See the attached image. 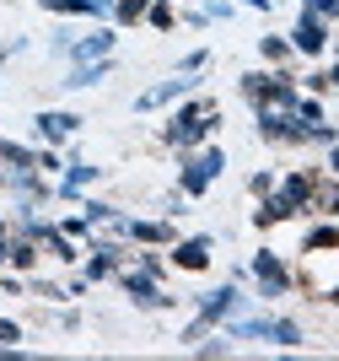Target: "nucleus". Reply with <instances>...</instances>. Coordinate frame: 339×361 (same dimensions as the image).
I'll list each match as a JSON object with an SVG mask.
<instances>
[{
  "mask_svg": "<svg viewBox=\"0 0 339 361\" xmlns=\"http://www.w3.org/2000/svg\"><path fill=\"white\" fill-rule=\"evenodd\" d=\"M210 130H216V108L210 103H189L173 124H167V140H173V146H194V140L210 135Z\"/></svg>",
  "mask_w": 339,
  "mask_h": 361,
  "instance_id": "nucleus-1",
  "label": "nucleus"
},
{
  "mask_svg": "<svg viewBox=\"0 0 339 361\" xmlns=\"http://www.w3.org/2000/svg\"><path fill=\"white\" fill-rule=\"evenodd\" d=\"M92 178H97V167L75 162V167H70V178H65V195H75V189H81V183H92Z\"/></svg>",
  "mask_w": 339,
  "mask_h": 361,
  "instance_id": "nucleus-14",
  "label": "nucleus"
},
{
  "mask_svg": "<svg viewBox=\"0 0 339 361\" xmlns=\"http://www.w3.org/2000/svg\"><path fill=\"white\" fill-rule=\"evenodd\" d=\"M130 232H135V238H140V243H162V238H173V232H167L162 221H135Z\"/></svg>",
  "mask_w": 339,
  "mask_h": 361,
  "instance_id": "nucleus-13",
  "label": "nucleus"
},
{
  "mask_svg": "<svg viewBox=\"0 0 339 361\" xmlns=\"http://www.w3.org/2000/svg\"><path fill=\"white\" fill-rule=\"evenodd\" d=\"M307 11H323V16H339V0H307Z\"/></svg>",
  "mask_w": 339,
  "mask_h": 361,
  "instance_id": "nucleus-19",
  "label": "nucleus"
},
{
  "mask_svg": "<svg viewBox=\"0 0 339 361\" xmlns=\"http://www.w3.org/2000/svg\"><path fill=\"white\" fill-rule=\"evenodd\" d=\"M49 11H108V0H44Z\"/></svg>",
  "mask_w": 339,
  "mask_h": 361,
  "instance_id": "nucleus-12",
  "label": "nucleus"
},
{
  "mask_svg": "<svg viewBox=\"0 0 339 361\" xmlns=\"http://www.w3.org/2000/svg\"><path fill=\"white\" fill-rule=\"evenodd\" d=\"M124 286H130L135 291V302H146V307H162V291H156V286H151V275H130V281H124Z\"/></svg>",
  "mask_w": 339,
  "mask_h": 361,
  "instance_id": "nucleus-11",
  "label": "nucleus"
},
{
  "mask_svg": "<svg viewBox=\"0 0 339 361\" xmlns=\"http://www.w3.org/2000/svg\"><path fill=\"white\" fill-rule=\"evenodd\" d=\"M0 259H6V226H0Z\"/></svg>",
  "mask_w": 339,
  "mask_h": 361,
  "instance_id": "nucleus-21",
  "label": "nucleus"
},
{
  "mask_svg": "<svg viewBox=\"0 0 339 361\" xmlns=\"http://www.w3.org/2000/svg\"><path fill=\"white\" fill-rule=\"evenodd\" d=\"M118 16H124V22H135V16H146V0H118Z\"/></svg>",
  "mask_w": 339,
  "mask_h": 361,
  "instance_id": "nucleus-17",
  "label": "nucleus"
},
{
  "mask_svg": "<svg viewBox=\"0 0 339 361\" xmlns=\"http://www.w3.org/2000/svg\"><path fill=\"white\" fill-rule=\"evenodd\" d=\"M323 81H334V87H339V71H328V75H323Z\"/></svg>",
  "mask_w": 339,
  "mask_h": 361,
  "instance_id": "nucleus-22",
  "label": "nucleus"
},
{
  "mask_svg": "<svg viewBox=\"0 0 339 361\" xmlns=\"http://www.w3.org/2000/svg\"><path fill=\"white\" fill-rule=\"evenodd\" d=\"M323 44H328L323 22H318V11H307V16H302V27H296V49H307V54H318Z\"/></svg>",
  "mask_w": 339,
  "mask_h": 361,
  "instance_id": "nucleus-7",
  "label": "nucleus"
},
{
  "mask_svg": "<svg viewBox=\"0 0 339 361\" xmlns=\"http://www.w3.org/2000/svg\"><path fill=\"white\" fill-rule=\"evenodd\" d=\"M183 92H189V81H162V87L140 92V97H135V108L146 114V108H162V103H173V97H183Z\"/></svg>",
  "mask_w": 339,
  "mask_h": 361,
  "instance_id": "nucleus-8",
  "label": "nucleus"
},
{
  "mask_svg": "<svg viewBox=\"0 0 339 361\" xmlns=\"http://www.w3.org/2000/svg\"><path fill=\"white\" fill-rule=\"evenodd\" d=\"M75 114H38V130H44V140H65V135H75Z\"/></svg>",
  "mask_w": 339,
  "mask_h": 361,
  "instance_id": "nucleus-10",
  "label": "nucleus"
},
{
  "mask_svg": "<svg viewBox=\"0 0 339 361\" xmlns=\"http://www.w3.org/2000/svg\"><path fill=\"white\" fill-rule=\"evenodd\" d=\"M307 200H312V183L296 173V178H285V183H281V195H275L264 211H259V221H281V216H296L302 205H307Z\"/></svg>",
  "mask_w": 339,
  "mask_h": 361,
  "instance_id": "nucleus-2",
  "label": "nucleus"
},
{
  "mask_svg": "<svg viewBox=\"0 0 339 361\" xmlns=\"http://www.w3.org/2000/svg\"><path fill=\"white\" fill-rule=\"evenodd\" d=\"M334 243H339V232H334V226H318V232L307 238V248H334Z\"/></svg>",
  "mask_w": 339,
  "mask_h": 361,
  "instance_id": "nucleus-16",
  "label": "nucleus"
},
{
  "mask_svg": "<svg viewBox=\"0 0 339 361\" xmlns=\"http://www.w3.org/2000/svg\"><path fill=\"white\" fill-rule=\"evenodd\" d=\"M264 54L269 60H285V38H264Z\"/></svg>",
  "mask_w": 339,
  "mask_h": 361,
  "instance_id": "nucleus-18",
  "label": "nucleus"
},
{
  "mask_svg": "<svg viewBox=\"0 0 339 361\" xmlns=\"http://www.w3.org/2000/svg\"><path fill=\"white\" fill-rule=\"evenodd\" d=\"M113 254H118V248H97V259H92V275H97V281L113 275Z\"/></svg>",
  "mask_w": 339,
  "mask_h": 361,
  "instance_id": "nucleus-15",
  "label": "nucleus"
},
{
  "mask_svg": "<svg viewBox=\"0 0 339 361\" xmlns=\"http://www.w3.org/2000/svg\"><path fill=\"white\" fill-rule=\"evenodd\" d=\"M178 264H183V270H205L210 264V238H189V243H178Z\"/></svg>",
  "mask_w": 339,
  "mask_h": 361,
  "instance_id": "nucleus-9",
  "label": "nucleus"
},
{
  "mask_svg": "<svg viewBox=\"0 0 339 361\" xmlns=\"http://www.w3.org/2000/svg\"><path fill=\"white\" fill-rule=\"evenodd\" d=\"M232 302H237V291H232V286L210 291V297H205V307H199V318L189 324V334H183V340H199V334H205L210 324H216V318H226V313H232Z\"/></svg>",
  "mask_w": 339,
  "mask_h": 361,
  "instance_id": "nucleus-3",
  "label": "nucleus"
},
{
  "mask_svg": "<svg viewBox=\"0 0 339 361\" xmlns=\"http://www.w3.org/2000/svg\"><path fill=\"white\" fill-rule=\"evenodd\" d=\"M108 49H113V32H92V38H81V44H70V60H108Z\"/></svg>",
  "mask_w": 339,
  "mask_h": 361,
  "instance_id": "nucleus-6",
  "label": "nucleus"
},
{
  "mask_svg": "<svg viewBox=\"0 0 339 361\" xmlns=\"http://www.w3.org/2000/svg\"><path fill=\"white\" fill-rule=\"evenodd\" d=\"M0 340H22V329H16L11 318H0Z\"/></svg>",
  "mask_w": 339,
  "mask_h": 361,
  "instance_id": "nucleus-20",
  "label": "nucleus"
},
{
  "mask_svg": "<svg viewBox=\"0 0 339 361\" xmlns=\"http://www.w3.org/2000/svg\"><path fill=\"white\" fill-rule=\"evenodd\" d=\"M216 173H221V151H205V157H194V162L183 167V189H189V195H205Z\"/></svg>",
  "mask_w": 339,
  "mask_h": 361,
  "instance_id": "nucleus-4",
  "label": "nucleus"
},
{
  "mask_svg": "<svg viewBox=\"0 0 339 361\" xmlns=\"http://www.w3.org/2000/svg\"><path fill=\"white\" fill-rule=\"evenodd\" d=\"M253 275H259V291H264V297H281V291H285V264L275 254L253 259Z\"/></svg>",
  "mask_w": 339,
  "mask_h": 361,
  "instance_id": "nucleus-5",
  "label": "nucleus"
}]
</instances>
